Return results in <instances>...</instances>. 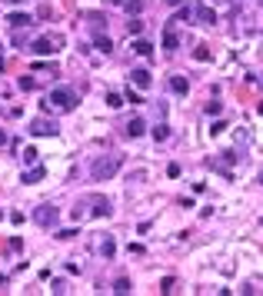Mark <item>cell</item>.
<instances>
[{
  "instance_id": "1",
  "label": "cell",
  "mask_w": 263,
  "mask_h": 296,
  "mask_svg": "<svg viewBox=\"0 0 263 296\" xmlns=\"http://www.w3.org/2000/svg\"><path fill=\"white\" fill-rule=\"evenodd\" d=\"M120 167H123V157L120 153H103V157H97L94 163H90V177H94L97 183H103V180L117 177Z\"/></svg>"
},
{
  "instance_id": "2",
  "label": "cell",
  "mask_w": 263,
  "mask_h": 296,
  "mask_svg": "<svg viewBox=\"0 0 263 296\" xmlns=\"http://www.w3.org/2000/svg\"><path fill=\"white\" fill-rule=\"evenodd\" d=\"M47 110L54 107V110H60V113H67V110H74L77 107V93H74V87H54V90L47 93V103H43Z\"/></svg>"
},
{
  "instance_id": "3",
  "label": "cell",
  "mask_w": 263,
  "mask_h": 296,
  "mask_svg": "<svg viewBox=\"0 0 263 296\" xmlns=\"http://www.w3.org/2000/svg\"><path fill=\"white\" fill-rule=\"evenodd\" d=\"M27 50H34V54H40V57H50V54H57V50H63V34H43V37L30 40Z\"/></svg>"
},
{
  "instance_id": "4",
  "label": "cell",
  "mask_w": 263,
  "mask_h": 296,
  "mask_svg": "<svg viewBox=\"0 0 263 296\" xmlns=\"http://www.w3.org/2000/svg\"><path fill=\"white\" fill-rule=\"evenodd\" d=\"M34 220H37V226H43V230H57V223H60V210H57L54 203H40L37 210H34Z\"/></svg>"
},
{
  "instance_id": "5",
  "label": "cell",
  "mask_w": 263,
  "mask_h": 296,
  "mask_svg": "<svg viewBox=\"0 0 263 296\" xmlns=\"http://www.w3.org/2000/svg\"><path fill=\"white\" fill-rule=\"evenodd\" d=\"M30 133H34V137H57V133H60V123L50 120V117H34V120H30Z\"/></svg>"
},
{
  "instance_id": "6",
  "label": "cell",
  "mask_w": 263,
  "mask_h": 296,
  "mask_svg": "<svg viewBox=\"0 0 263 296\" xmlns=\"http://www.w3.org/2000/svg\"><path fill=\"white\" fill-rule=\"evenodd\" d=\"M193 23H200V27H213V23H217V14L210 10L207 3H197V7H193Z\"/></svg>"
},
{
  "instance_id": "7",
  "label": "cell",
  "mask_w": 263,
  "mask_h": 296,
  "mask_svg": "<svg viewBox=\"0 0 263 296\" xmlns=\"http://www.w3.org/2000/svg\"><path fill=\"white\" fill-rule=\"evenodd\" d=\"M130 83L133 87H140V90H150V83H153L150 70H130Z\"/></svg>"
},
{
  "instance_id": "8",
  "label": "cell",
  "mask_w": 263,
  "mask_h": 296,
  "mask_svg": "<svg viewBox=\"0 0 263 296\" xmlns=\"http://www.w3.org/2000/svg\"><path fill=\"white\" fill-rule=\"evenodd\" d=\"M43 177H47V167H43V163H34V167L23 170V183H40Z\"/></svg>"
},
{
  "instance_id": "9",
  "label": "cell",
  "mask_w": 263,
  "mask_h": 296,
  "mask_svg": "<svg viewBox=\"0 0 263 296\" xmlns=\"http://www.w3.org/2000/svg\"><path fill=\"white\" fill-rule=\"evenodd\" d=\"M87 206H90V197H83V200H77V203H74V210H70L74 223H80V220H87V217H90V210H87Z\"/></svg>"
},
{
  "instance_id": "10",
  "label": "cell",
  "mask_w": 263,
  "mask_h": 296,
  "mask_svg": "<svg viewBox=\"0 0 263 296\" xmlns=\"http://www.w3.org/2000/svg\"><path fill=\"white\" fill-rule=\"evenodd\" d=\"M113 250H117V243H113V237H107V233H103V237L97 240V253L110 259V257H113Z\"/></svg>"
},
{
  "instance_id": "11",
  "label": "cell",
  "mask_w": 263,
  "mask_h": 296,
  "mask_svg": "<svg viewBox=\"0 0 263 296\" xmlns=\"http://www.w3.org/2000/svg\"><path fill=\"white\" fill-rule=\"evenodd\" d=\"M163 50H167V54H173V50H180V37L173 34V23H170L167 30H163Z\"/></svg>"
},
{
  "instance_id": "12",
  "label": "cell",
  "mask_w": 263,
  "mask_h": 296,
  "mask_svg": "<svg viewBox=\"0 0 263 296\" xmlns=\"http://www.w3.org/2000/svg\"><path fill=\"white\" fill-rule=\"evenodd\" d=\"M123 133H127V137H140V133H147V123H143V120H140V117H133L130 123H127V127H123Z\"/></svg>"
},
{
  "instance_id": "13",
  "label": "cell",
  "mask_w": 263,
  "mask_h": 296,
  "mask_svg": "<svg viewBox=\"0 0 263 296\" xmlns=\"http://www.w3.org/2000/svg\"><path fill=\"white\" fill-rule=\"evenodd\" d=\"M170 90H173V93H187L190 90L187 77H183V74H173V77H170Z\"/></svg>"
},
{
  "instance_id": "14",
  "label": "cell",
  "mask_w": 263,
  "mask_h": 296,
  "mask_svg": "<svg viewBox=\"0 0 263 296\" xmlns=\"http://www.w3.org/2000/svg\"><path fill=\"white\" fill-rule=\"evenodd\" d=\"M193 7H197V3H183V7L177 10V17L170 20V23H187V20H193Z\"/></svg>"
},
{
  "instance_id": "15",
  "label": "cell",
  "mask_w": 263,
  "mask_h": 296,
  "mask_svg": "<svg viewBox=\"0 0 263 296\" xmlns=\"http://www.w3.org/2000/svg\"><path fill=\"white\" fill-rule=\"evenodd\" d=\"M14 47H30V30L27 27H14Z\"/></svg>"
},
{
  "instance_id": "16",
  "label": "cell",
  "mask_w": 263,
  "mask_h": 296,
  "mask_svg": "<svg viewBox=\"0 0 263 296\" xmlns=\"http://www.w3.org/2000/svg\"><path fill=\"white\" fill-rule=\"evenodd\" d=\"M240 293H263V276H250Z\"/></svg>"
},
{
  "instance_id": "17",
  "label": "cell",
  "mask_w": 263,
  "mask_h": 296,
  "mask_svg": "<svg viewBox=\"0 0 263 296\" xmlns=\"http://www.w3.org/2000/svg\"><path fill=\"white\" fill-rule=\"evenodd\" d=\"M113 293H117V296H127V293H133V283H130L127 276H120L117 283H113Z\"/></svg>"
},
{
  "instance_id": "18",
  "label": "cell",
  "mask_w": 263,
  "mask_h": 296,
  "mask_svg": "<svg viewBox=\"0 0 263 296\" xmlns=\"http://www.w3.org/2000/svg\"><path fill=\"white\" fill-rule=\"evenodd\" d=\"M150 133H153V140H157V143H163V140H170V127L163 123V120H160V123H157V127L150 130Z\"/></svg>"
},
{
  "instance_id": "19",
  "label": "cell",
  "mask_w": 263,
  "mask_h": 296,
  "mask_svg": "<svg viewBox=\"0 0 263 296\" xmlns=\"http://www.w3.org/2000/svg\"><path fill=\"white\" fill-rule=\"evenodd\" d=\"M123 3H127V14H130V17H137V14L147 10V0H123Z\"/></svg>"
},
{
  "instance_id": "20",
  "label": "cell",
  "mask_w": 263,
  "mask_h": 296,
  "mask_svg": "<svg viewBox=\"0 0 263 296\" xmlns=\"http://www.w3.org/2000/svg\"><path fill=\"white\" fill-rule=\"evenodd\" d=\"M130 50H133V54H140V57H150V54H153V47L147 43V40H133Z\"/></svg>"
},
{
  "instance_id": "21",
  "label": "cell",
  "mask_w": 263,
  "mask_h": 296,
  "mask_svg": "<svg viewBox=\"0 0 263 296\" xmlns=\"http://www.w3.org/2000/svg\"><path fill=\"white\" fill-rule=\"evenodd\" d=\"M127 34H130V37H140V34H143V20L130 17V20H127Z\"/></svg>"
},
{
  "instance_id": "22",
  "label": "cell",
  "mask_w": 263,
  "mask_h": 296,
  "mask_svg": "<svg viewBox=\"0 0 263 296\" xmlns=\"http://www.w3.org/2000/svg\"><path fill=\"white\" fill-rule=\"evenodd\" d=\"M97 50H100L103 57L113 50V43H110V37H107V34H97Z\"/></svg>"
},
{
  "instance_id": "23",
  "label": "cell",
  "mask_w": 263,
  "mask_h": 296,
  "mask_svg": "<svg viewBox=\"0 0 263 296\" xmlns=\"http://www.w3.org/2000/svg\"><path fill=\"white\" fill-rule=\"evenodd\" d=\"M7 23H10V27H30V17H27V14H10Z\"/></svg>"
},
{
  "instance_id": "24",
  "label": "cell",
  "mask_w": 263,
  "mask_h": 296,
  "mask_svg": "<svg viewBox=\"0 0 263 296\" xmlns=\"http://www.w3.org/2000/svg\"><path fill=\"white\" fill-rule=\"evenodd\" d=\"M107 107H110V110H120V107H123V97H120V93H107Z\"/></svg>"
},
{
  "instance_id": "25",
  "label": "cell",
  "mask_w": 263,
  "mask_h": 296,
  "mask_svg": "<svg viewBox=\"0 0 263 296\" xmlns=\"http://www.w3.org/2000/svg\"><path fill=\"white\" fill-rule=\"evenodd\" d=\"M23 163H27V167H34V163H37V150H34V147L23 150Z\"/></svg>"
},
{
  "instance_id": "26",
  "label": "cell",
  "mask_w": 263,
  "mask_h": 296,
  "mask_svg": "<svg viewBox=\"0 0 263 296\" xmlns=\"http://www.w3.org/2000/svg\"><path fill=\"white\" fill-rule=\"evenodd\" d=\"M34 87H37L34 77H20V90H34Z\"/></svg>"
},
{
  "instance_id": "27",
  "label": "cell",
  "mask_w": 263,
  "mask_h": 296,
  "mask_svg": "<svg viewBox=\"0 0 263 296\" xmlns=\"http://www.w3.org/2000/svg\"><path fill=\"white\" fill-rule=\"evenodd\" d=\"M220 110H223V103H217V100H210L207 103V117H217Z\"/></svg>"
},
{
  "instance_id": "28",
  "label": "cell",
  "mask_w": 263,
  "mask_h": 296,
  "mask_svg": "<svg viewBox=\"0 0 263 296\" xmlns=\"http://www.w3.org/2000/svg\"><path fill=\"white\" fill-rule=\"evenodd\" d=\"M50 293L63 296V293H67V283H63V279H54V290H50Z\"/></svg>"
},
{
  "instance_id": "29",
  "label": "cell",
  "mask_w": 263,
  "mask_h": 296,
  "mask_svg": "<svg viewBox=\"0 0 263 296\" xmlns=\"http://www.w3.org/2000/svg\"><path fill=\"white\" fill-rule=\"evenodd\" d=\"M74 237H80L77 230H60V233H57V240H74Z\"/></svg>"
},
{
  "instance_id": "30",
  "label": "cell",
  "mask_w": 263,
  "mask_h": 296,
  "mask_svg": "<svg viewBox=\"0 0 263 296\" xmlns=\"http://www.w3.org/2000/svg\"><path fill=\"white\" fill-rule=\"evenodd\" d=\"M130 180H133V183H140V180H147V170H133V173H130Z\"/></svg>"
},
{
  "instance_id": "31",
  "label": "cell",
  "mask_w": 263,
  "mask_h": 296,
  "mask_svg": "<svg viewBox=\"0 0 263 296\" xmlns=\"http://www.w3.org/2000/svg\"><path fill=\"white\" fill-rule=\"evenodd\" d=\"M223 130H226V123H223V120H217V123H213V127H210V133H213V137H217V133H223Z\"/></svg>"
},
{
  "instance_id": "32",
  "label": "cell",
  "mask_w": 263,
  "mask_h": 296,
  "mask_svg": "<svg viewBox=\"0 0 263 296\" xmlns=\"http://www.w3.org/2000/svg\"><path fill=\"white\" fill-rule=\"evenodd\" d=\"M193 57H197V60H210V50H207V47H197V54H193Z\"/></svg>"
},
{
  "instance_id": "33",
  "label": "cell",
  "mask_w": 263,
  "mask_h": 296,
  "mask_svg": "<svg viewBox=\"0 0 263 296\" xmlns=\"http://www.w3.org/2000/svg\"><path fill=\"white\" fill-rule=\"evenodd\" d=\"M3 143H7V133H3V130H0V147H3Z\"/></svg>"
},
{
  "instance_id": "34",
  "label": "cell",
  "mask_w": 263,
  "mask_h": 296,
  "mask_svg": "<svg viewBox=\"0 0 263 296\" xmlns=\"http://www.w3.org/2000/svg\"><path fill=\"white\" fill-rule=\"evenodd\" d=\"M167 3H170V7H177V3H180V0H167Z\"/></svg>"
},
{
  "instance_id": "35",
  "label": "cell",
  "mask_w": 263,
  "mask_h": 296,
  "mask_svg": "<svg viewBox=\"0 0 263 296\" xmlns=\"http://www.w3.org/2000/svg\"><path fill=\"white\" fill-rule=\"evenodd\" d=\"M257 180H260V186H263V170H260V177H257Z\"/></svg>"
},
{
  "instance_id": "36",
  "label": "cell",
  "mask_w": 263,
  "mask_h": 296,
  "mask_svg": "<svg viewBox=\"0 0 263 296\" xmlns=\"http://www.w3.org/2000/svg\"><path fill=\"white\" fill-rule=\"evenodd\" d=\"M0 70H3V54H0Z\"/></svg>"
},
{
  "instance_id": "37",
  "label": "cell",
  "mask_w": 263,
  "mask_h": 296,
  "mask_svg": "<svg viewBox=\"0 0 263 296\" xmlns=\"http://www.w3.org/2000/svg\"><path fill=\"white\" fill-rule=\"evenodd\" d=\"M217 3H233V0H217Z\"/></svg>"
},
{
  "instance_id": "38",
  "label": "cell",
  "mask_w": 263,
  "mask_h": 296,
  "mask_svg": "<svg viewBox=\"0 0 263 296\" xmlns=\"http://www.w3.org/2000/svg\"><path fill=\"white\" fill-rule=\"evenodd\" d=\"M107 3H123V0H107Z\"/></svg>"
},
{
  "instance_id": "39",
  "label": "cell",
  "mask_w": 263,
  "mask_h": 296,
  "mask_svg": "<svg viewBox=\"0 0 263 296\" xmlns=\"http://www.w3.org/2000/svg\"><path fill=\"white\" fill-rule=\"evenodd\" d=\"M257 110H260V117H263V103H260V107H257Z\"/></svg>"
},
{
  "instance_id": "40",
  "label": "cell",
  "mask_w": 263,
  "mask_h": 296,
  "mask_svg": "<svg viewBox=\"0 0 263 296\" xmlns=\"http://www.w3.org/2000/svg\"><path fill=\"white\" fill-rule=\"evenodd\" d=\"M7 3H20V0H7Z\"/></svg>"
}]
</instances>
